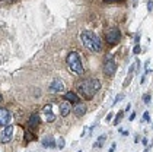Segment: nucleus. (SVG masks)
<instances>
[{
	"instance_id": "nucleus-1",
	"label": "nucleus",
	"mask_w": 153,
	"mask_h": 152,
	"mask_svg": "<svg viewBox=\"0 0 153 152\" xmlns=\"http://www.w3.org/2000/svg\"><path fill=\"white\" fill-rule=\"evenodd\" d=\"M76 88L82 98L92 100L101 89V81L99 79H82L76 83Z\"/></svg>"
},
{
	"instance_id": "nucleus-2",
	"label": "nucleus",
	"mask_w": 153,
	"mask_h": 152,
	"mask_svg": "<svg viewBox=\"0 0 153 152\" xmlns=\"http://www.w3.org/2000/svg\"><path fill=\"white\" fill-rule=\"evenodd\" d=\"M80 41L85 46V48H88L92 53H101L102 51V44L98 35H95L92 31H83L80 34Z\"/></svg>"
},
{
	"instance_id": "nucleus-3",
	"label": "nucleus",
	"mask_w": 153,
	"mask_h": 152,
	"mask_svg": "<svg viewBox=\"0 0 153 152\" xmlns=\"http://www.w3.org/2000/svg\"><path fill=\"white\" fill-rule=\"evenodd\" d=\"M66 63H67L70 72H73L74 75H83L85 73L82 60H80V56L77 54V51H70L66 57Z\"/></svg>"
},
{
	"instance_id": "nucleus-4",
	"label": "nucleus",
	"mask_w": 153,
	"mask_h": 152,
	"mask_svg": "<svg viewBox=\"0 0 153 152\" xmlns=\"http://www.w3.org/2000/svg\"><path fill=\"white\" fill-rule=\"evenodd\" d=\"M104 75H105L106 78H112L114 76V73H115V70H117V63H115V60H114V56H106L105 57V63H104Z\"/></svg>"
},
{
	"instance_id": "nucleus-5",
	"label": "nucleus",
	"mask_w": 153,
	"mask_h": 152,
	"mask_svg": "<svg viewBox=\"0 0 153 152\" xmlns=\"http://www.w3.org/2000/svg\"><path fill=\"white\" fill-rule=\"evenodd\" d=\"M105 40L108 44H111V46H114V44H117L118 41L121 40V32H120V29L118 28H111L105 35Z\"/></svg>"
},
{
	"instance_id": "nucleus-6",
	"label": "nucleus",
	"mask_w": 153,
	"mask_h": 152,
	"mask_svg": "<svg viewBox=\"0 0 153 152\" xmlns=\"http://www.w3.org/2000/svg\"><path fill=\"white\" fill-rule=\"evenodd\" d=\"M41 116H42V120H44L45 123L54 121V120H56V114H54V111H53V105L51 104L44 105V107H42V111H41Z\"/></svg>"
},
{
	"instance_id": "nucleus-7",
	"label": "nucleus",
	"mask_w": 153,
	"mask_h": 152,
	"mask_svg": "<svg viewBox=\"0 0 153 152\" xmlns=\"http://www.w3.org/2000/svg\"><path fill=\"white\" fill-rule=\"evenodd\" d=\"M39 123H41V117H39V114L34 113L32 116L29 117V120H28V130L32 132V133H35V130L38 129Z\"/></svg>"
},
{
	"instance_id": "nucleus-8",
	"label": "nucleus",
	"mask_w": 153,
	"mask_h": 152,
	"mask_svg": "<svg viewBox=\"0 0 153 152\" xmlns=\"http://www.w3.org/2000/svg\"><path fill=\"white\" fill-rule=\"evenodd\" d=\"M63 89H64V82L61 81L60 78H56L54 81L51 82L48 91L51 94H57V92H63Z\"/></svg>"
},
{
	"instance_id": "nucleus-9",
	"label": "nucleus",
	"mask_w": 153,
	"mask_h": 152,
	"mask_svg": "<svg viewBox=\"0 0 153 152\" xmlns=\"http://www.w3.org/2000/svg\"><path fill=\"white\" fill-rule=\"evenodd\" d=\"M12 136H13V126L7 124V126L4 127V130H3L1 136H0V142H1V143H9V142L12 140Z\"/></svg>"
},
{
	"instance_id": "nucleus-10",
	"label": "nucleus",
	"mask_w": 153,
	"mask_h": 152,
	"mask_svg": "<svg viewBox=\"0 0 153 152\" xmlns=\"http://www.w3.org/2000/svg\"><path fill=\"white\" fill-rule=\"evenodd\" d=\"M10 111L6 108H0V126H7L10 123Z\"/></svg>"
},
{
	"instance_id": "nucleus-11",
	"label": "nucleus",
	"mask_w": 153,
	"mask_h": 152,
	"mask_svg": "<svg viewBox=\"0 0 153 152\" xmlns=\"http://www.w3.org/2000/svg\"><path fill=\"white\" fill-rule=\"evenodd\" d=\"M71 111H73L77 117H83L85 114H86L88 108H86V104H83V103H76L74 107L71 108Z\"/></svg>"
},
{
	"instance_id": "nucleus-12",
	"label": "nucleus",
	"mask_w": 153,
	"mask_h": 152,
	"mask_svg": "<svg viewBox=\"0 0 153 152\" xmlns=\"http://www.w3.org/2000/svg\"><path fill=\"white\" fill-rule=\"evenodd\" d=\"M70 111H71V104L67 101V100H64V101L60 104V114L63 117H66V116L70 114Z\"/></svg>"
},
{
	"instance_id": "nucleus-13",
	"label": "nucleus",
	"mask_w": 153,
	"mask_h": 152,
	"mask_svg": "<svg viewBox=\"0 0 153 152\" xmlns=\"http://www.w3.org/2000/svg\"><path fill=\"white\" fill-rule=\"evenodd\" d=\"M42 146H44V148H54V146H56V140H54V138L50 136V135L44 136V138H42Z\"/></svg>"
},
{
	"instance_id": "nucleus-14",
	"label": "nucleus",
	"mask_w": 153,
	"mask_h": 152,
	"mask_svg": "<svg viewBox=\"0 0 153 152\" xmlns=\"http://www.w3.org/2000/svg\"><path fill=\"white\" fill-rule=\"evenodd\" d=\"M64 100H67L69 103H79V97L74 92H66L64 94Z\"/></svg>"
},
{
	"instance_id": "nucleus-15",
	"label": "nucleus",
	"mask_w": 153,
	"mask_h": 152,
	"mask_svg": "<svg viewBox=\"0 0 153 152\" xmlns=\"http://www.w3.org/2000/svg\"><path fill=\"white\" fill-rule=\"evenodd\" d=\"M105 140H106V136L105 135H101L98 139L95 140V143H94V148H101L104 143H105Z\"/></svg>"
},
{
	"instance_id": "nucleus-16",
	"label": "nucleus",
	"mask_w": 153,
	"mask_h": 152,
	"mask_svg": "<svg viewBox=\"0 0 153 152\" xmlns=\"http://www.w3.org/2000/svg\"><path fill=\"white\" fill-rule=\"evenodd\" d=\"M123 116H124V110H123V111H120L117 116L114 117V123H112V124H114V126H118V123H120V120L123 118Z\"/></svg>"
},
{
	"instance_id": "nucleus-17",
	"label": "nucleus",
	"mask_w": 153,
	"mask_h": 152,
	"mask_svg": "<svg viewBox=\"0 0 153 152\" xmlns=\"http://www.w3.org/2000/svg\"><path fill=\"white\" fill-rule=\"evenodd\" d=\"M150 100H152V95H150V94H144V95H143V103H144V104H150Z\"/></svg>"
},
{
	"instance_id": "nucleus-18",
	"label": "nucleus",
	"mask_w": 153,
	"mask_h": 152,
	"mask_svg": "<svg viewBox=\"0 0 153 152\" xmlns=\"http://www.w3.org/2000/svg\"><path fill=\"white\" fill-rule=\"evenodd\" d=\"M141 121H143V123H146V121L149 123V121H150V114H149V111H144V114H143V118H141Z\"/></svg>"
},
{
	"instance_id": "nucleus-19",
	"label": "nucleus",
	"mask_w": 153,
	"mask_h": 152,
	"mask_svg": "<svg viewBox=\"0 0 153 152\" xmlns=\"http://www.w3.org/2000/svg\"><path fill=\"white\" fill-rule=\"evenodd\" d=\"M123 97H124V94H118L117 97H115V100H114V103H112V107H114L115 104H118V103L123 100Z\"/></svg>"
},
{
	"instance_id": "nucleus-20",
	"label": "nucleus",
	"mask_w": 153,
	"mask_h": 152,
	"mask_svg": "<svg viewBox=\"0 0 153 152\" xmlns=\"http://www.w3.org/2000/svg\"><path fill=\"white\" fill-rule=\"evenodd\" d=\"M131 79H133V75H128V76H127V79H126L124 83H123V86H124V88H126V86H128L130 82H131Z\"/></svg>"
},
{
	"instance_id": "nucleus-21",
	"label": "nucleus",
	"mask_w": 153,
	"mask_h": 152,
	"mask_svg": "<svg viewBox=\"0 0 153 152\" xmlns=\"http://www.w3.org/2000/svg\"><path fill=\"white\" fill-rule=\"evenodd\" d=\"M140 51H141L140 44H136V46H134V48H133V53H134V54H140Z\"/></svg>"
},
{
	"instance_id": "nucleus-22",
	"label": "nucleus",
	"mask_w": 153,
	"mask_h": 152,
	"mask_svg": "<svg viewBox=\"0 0 153 152\" xmlns=\"http://www.w3.org/2000/svg\"><path fill=\"white\" fill-rule=\"evenodd\" d=\"M64 148V138H59V149Z\"/></svg>"
},
{
	"instance_id": "nucleus-23",
	"label": "nucleus",
	"mask_w": 153,
	"mask_h": 152,
	"mask_svg": "<svg viewBox=\"0 0 153 152\" xmlns=\"http://www.w3.org/2000/svg\"><path fill=\"white\" fill-rule=\"evenodd\" d=\"M152 9H153V1L152 0H149V1H147V10L152 12Z\"/></svg>"
},
{
	"instance_id": "nucleus-24",
	"label": "nucleus",
	"mask_w": 153,
	"mask_h": 152,
	"mask_svg": "<svg viewBox=\"0 0 153 152\" xmlns=\"http://www.w3.org/2000/svg\"><path fill=\"white\" fill-rule=\"evenodd\" d=\"M16 0H0V3L1 4H4V3H15Z\"/></svg>"
},
{
	"instance_id": "nucleus-25",
	"label": "nucleus",
	"mask_w": 153,
	"mask_h": 152,
	"mask_svg": "<svg viewBox=\"0 0 153 152\" xmlns=\"http://www.w3.org/2000/svg\"><path fill=\"white\" fill-rule=\"evenodd\" d=\"M115 149H117V143H112V145H111V148H109V152H114Z\"/></svg>"
},
{
	"instance_id": "nucleus-26",
	"label": "nucleus",
	"mask_w": 153,
	"mask_h": 152,
	"mask_svg": "<svg viewBox=\"0 0 153 152\" xmlns=\"http://www.w3.org/2000/svg\"><path fill=\"white\" fill-rule=\"evenodd\" d=\"M130 121H133V120H134V118H136V111H134V113H131V114H130Z\"/></svg>"
},
{
	"instance_id": "nucleus-27",
	"label": "nucleus",
	"mask_w": 153,
	"mask_h": 152,
	"mask_svg": "<svg viewBox=\"0 0 153 152\" xmlns=\"http://www.w3.org/2000/svg\"><path fill=\"white\" fill-rule=\"evenodd\" d=\"M139 40H140V34H137L136 37H134V43H136V44H139Z\"/></svg>"
},
{
	"instance_id": "nucleus-28",
	"label": "nucleus",
	"mask_w": 153,
	"mask_h": 152,
	"mask_svg": "<svg viewBox=\"0 0 153 152\" xmlns=\"http://www.w3.org/2000/svg\"><path fill=\"white\" fill-rule=\"evenodd\" d=\"M105 3H114V1H123V0H104Z\"/></svg>"
},
{
	"instance_id": "nucleus-29",
	"label": "nucleus",
	"mask_w": 153,
	"mask_h": 152,
	"mask_svg": "<svg viewBox=\"0 0 153 152\" xmlns=\"http://www.w3.org/2000/svg\"><path fill=\"white\" fill-rule=\"evenodd\" d=\"M130 108H131V104H127V107H126V110H124V113H127V111H130Z\"/></svg>"
},
{
	"instance_id": "nucleus-30",
	"label": "nucleus",
	"mask_w": 153,
	"mask_h": 152,
	"mask_svg": "<svg viewBox=\"0 0 153 152\" xmlns=\"http://www.w3.org/2000/svg\"><path fill=\"white\" fill-rule=\"evenodd\" d=\"M111 118H112V113H109V114H108V116H106V121H109V120H111Z\"/></svg>"
},
{
	"instance_id": "nucleus-31",
	"label": "nucleus",
	"mask_w": 153,
	"mask_h": 152,
	"mask_svg": "<svg viewBox=\"0 0 153 152\" xmlns=\"http://www.w3.org/2000/svg\"><path fill=\"white\" fill-rule=\"evenodd\" d=\"M1 101H3V97H1V94H0V103H1Z\"/></svg>"
},
{
	"instance_id": "nucleus-32",
	"label": "nucleus",
	"mask_w": 153,
	"mask_h": 152,
	"mask_svg": "<svg viewBox=\"0 0 153 152\" xmlns=\"http://www.w3.org/2000/svg\"><path fill=\"white\" fill-rule=\"evenodd\" d=\"M136 4H137V0H134V7H136Z\"/></svg>"
},
{
	"instance_id": "nucleus-33",
	"label": "nucleus",
	"mask_w": 153,
	"mask_h": 152,
	"mask_svg": "<svg viewBox=\"0 0 153 152\" xmlns=\"http://www.w3.org/2000/svg\"><path fill=\"white\" fill-rule=\"evenodd\" d=\"M77 152H82V151H77Z\"/></svg>"
}]
</instances>
